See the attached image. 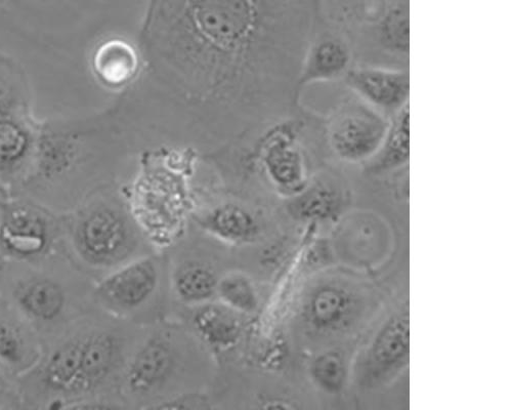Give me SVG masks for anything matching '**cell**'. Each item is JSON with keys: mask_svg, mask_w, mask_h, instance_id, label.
I'll list each match as a JSON object with an SVG mask.
<instances>
[{"mask_svg": "<svg viewBox=\"0 0 512 410\" xmlns=\"http://www.w3.org/2000/svg\"><path fill=\"white\" fill-rule=\"evenodd\" d=\"M287 199V212L295 220L325 222L343 212L348 193L337 176L323 172L310 180L302 192Z\"/></svg>", "mask_w": 512, "mask_h": 410, "instance_id": "cell-16", "label": "cell"}, {"mask_svg": "<svg viewBox=\"0 0 512 410\" xmlns=\"http://www.w3.org/2000/svg\"><path fill=\"white\" fill-rule=\"evenodd\" d=\"M179 366L177 346L167 336L147 340L123 368V386L136 396H146L162 388Z\"/></svg>", "mask_w": 512, "mask_h": 410, "instance_id": "cell-13", "label": "cell"}, {"mask_svg": "<svg viewBox=\"0 0 512 410\" xmlns=\"http://www.w3.org/2000/svg\"><path fill=\"white\" fill-rule=\"evenodd\" d=\"M157 409H207L211 408L206 396L198 393L183 394L152 406Z\"/></svg>", "mask_w": 512, "mask_h": 410, "instance_id": "cell-26", "label": "cell"}, {"mask_svg": "<svg viewBox=\"0 0 512 410\" xmlns=\"http://www.w3.org/2000/svg\"><path fill=\"white\" fill-rule=\"evenodd\" d=\"M157 0H147L146 11L144 18L148 17L156 5Z\"/></svg>", "mask_w": 512, "mask_h": 410, "instance_id": "cell-27", "label": "cell"}, {"mask_svg": "<svg viewBox=\"0 0 512 410\" xmlns=\"http://www.w3.org/2000/svg\"><path fill=\"white\" fill-rule=\"evenodd\" d=\"M93 313L46 345L36 363L18 378L22 410L67 409L75 401L85 331Z\"/></svg>", "mask_w": 512, "mask_h": 410, "instance_id": "cell-5", "label": "cell"}, {"mask_svg": "<svg viewBox=\"0 0 512 410\" xmlns=\"http://www.w3.org/2000/svg\"><path fill=\"white\" fill-rule=\"evenodd\" d=\"M410 160L409 104L390 117L386 137L362 167L370 176H386L408 170Z\"/></svg>", "mask_w": 512, "mask_h": 410, "instance_id": "cell-19", "label": "cell"}, {"mask_svg": "<svg viewBox=\"0 0 512 410\" xmlns=\"http://www.w3.org/2000/svg\"><path fill=\"white\" fill-rule=\"evenodd\" d=\"M410 320L408 307L392 315L384 323L363 360V382L370 386L388 382L409 364Z\"/></svg>", "mask_w": 512, "mask_h": 410, "instance_id": "cell-11", "label": "cell"}, {"mask_svg": "<svg viewBox=\"0 0 512 410\" xmlns=\"http://www.w3.org/2000/svg\"><path fill=\"white\" fill-rule=\"evenodd\" d=\"M219 279L211 266L192 261L178 267L173 276V286L183 303L200 306L216 297Z\"/></svg>", "mask_w": 512, "mask_h": 410, "instance_id": "cell-21", "label": "cell"}, {"mask_svg": "<svg viewBox=\"0 0 512 410\" xmlns=\"http://www.w3.org/2000/svg\"><path fill=\"white\" fill-rule=\"evenodd\" d=\"M44 346L29 324L0 298V364L19 378L40 357Z\"/></svg>", "mask_w": 512, "mask_h": 410, "instance_id": "cell-15", "label": "cell"}, {"mask_svg": "<svg viewBox=\"0 0 512 410\" xmlns=\"http://www.w3.org/2000/svg\"><path fill=\"white\" fill-rule=\"evenodd\" d=\"M220 303L247 316L260 309V297L252 280L241 272H231L220 277L217 295Z\"/></svg>", "mask_w": 512, "mask_h": 410, "instance_id": "cell-22", "label": "cell"}, {"mask_svg": "<svg viewBox=\"0 0 512 410\" xmlns=\"http://www.w3.org/2000/svg\"><path fill=\"white\" fill-rule=\"evenodd\" d=\"M347 374L345 355L338 350L320 353L310 365L312 381L318 388L329 394H336L343 390Z\"/></svg>", "mask_w": 512, "mask_h": 410, "instance_id": "cell-24", "label": "cell"}, {"mask_svg": "<svg viewBox=\"0 0 512 410\" xmlns=\"http://www.w3.org/2000/svg\"><path fill=\"white\" fill-rule=\"evenodd\" d=\"M159 283L160 268L156 259L136 258L97 280L92 300L101 313L125 316L148 304Z\"/></svg>", "mask_w": 512, "mask_h": 410, "instance_id": "cell-9", "label": "cell"}, {"mask_svg": "<svg viewBox=\"0 0 512 410\" xmlns=\"http://www.w3.org/2000/svg\"><path fill=\"white\" fill-rule=\"evenodd\" d=\"M312 115L297 110L256 131L227 150L238 153L242 166L255 169L286 198L310 182L308 137ZM226 151V150H225Z\"/></svg>", "mask_w": 512, "mask_h": 410, "instance_id": "cell-4", "label": "cell"}, {"mask_svg": "<svg viewBox=\"0 0 512 410\" xmlns=\"http://www.w3.org/2000/svg\"><path fill=\"white\" fill-rule=\"evenodd\" d=\"M0 410H22L18 378L0 364Z\"/></svg>", "mask_w": 512, "mask_h": 410, "instance_id": "cell-25", "label": "cell"}, {"mask_svg": "<svg viewBox=\"0 0 512 410\" xmlns=\"http://www.w3.org/2000/svg\"><path fill=\"white\" fill-rule=\"evenodd\" d=\"M312 0H157L142 72L125 91L132 128L211 156L296 110Z\"/></svg>", "mask_w": 512, "mask_h": 410, "instance_id": "cell-1", "label": "cell"}, {"mask_svg": "<svg viewBox=\"0 0 512 410\" xmlns=\"http://www.w3.org/2000/svg\"><path fill=\"white\" fill-rule=\"evenodd\" d=\"M193 322L200 338L212 349L226 351L239 341L243 315L220 304L199 306Z\"/></svg>", "mask_w": 512, "mask_h": 410, "instance_id": "cell-20", "label": "cell"}, {"mask_svg": "<svg viewBox=\"0 0 512 410\" xmlns=\"http://www.w3.org/2000/svg\"><path fill=\"white\" fill-rule=\"evenodd\" d=\"M92 65L96 77L103 86L126 91L139 78L143 58L139 47L121 38H111L97 48Z\"/></svg>", "mask_w": 512, "mask_h": 410, "instance_id": "cell-17", "label": "cell"}, {"mask_svg": "<svg viewBox=\"0 0 512 410\" xmlns=\"http://www.w3.org/2000/svg\"><path fill=\"white\" fill-rule=\"evenodd\" d=\"M354 59L353 46L345 33L314 31L298 76V89L344 79L354 66Z\"/></svg>", "mask_w": 512, "mask_h": 410, "instance_id": "cell-14", "label": "cell"}, {"mask_svg": "<svg viewBox=\"0 0 512 410\" xmlns=\"http://www.w3.org/2000/svg\"><path fill=\"white\" fill-rule=\"evenodd\" d=\"M344 80L351 92L388 117L409 104L408 69L354 65Z\"/></svg>", "mask_w": 512, "mask_h": 410, "instance_id": "cell-12", "label": "cell"}, {"mask_svg": "<svg viewBox=\"0 0 512 410\" xmlns=\"http://www.w3.org/2000/svg\"><path fill=\"white\" fill-rule=\"evenodd\" d=\"M28 139L14 121L0 119V180L12 183L22 167Z\"/></svg>", "mask_w": 512, "mask_h": 410, "instance_id": "cell-23", "label": "cell"}, {"mask_svg": "<svg viewBox=\"0 0 512 410\" xmlns=\"http://www.w3.org/2000/svg\"><path fill=\"white\" fill-rule=\"evenodd\" d=\"M363 310L356 287L341 279L322 280L306 295L301 318L307 331L317 336H336L351 330Z\"/></svg>", "mask_w": 512, "mask_h": 410, "instance_id": "cell-10", "label": "cell"}, {"mask_svg": "<svg viewBox=\"0 0 512 410\" xmlns=\"http://www.w3.org/2000/svg\"><path fill=\"white\" fill-rule=\"evenodd\" d=\"M198 224L213 237L238 245L254 242L262 231L258 216L237 201L215 205L199 217Z\"/></svg>", "mask_w": 512, "mask_h": 410, "instance_id": "cell-18", "label": "cell"}, {"mask_svg": "<svg viewBox=\"0 0 512 410\" xmlns=\"http://www.w3.org/2000/svg\"><path fill=\"white\" fill-rule=\"evenodd\" d=\"M389 125L390 117L351 92L323 121L325 143L337 160L364 164L376 153Z\"/></svg>", "mask_w": 512, "mask_h": 410, "instance_id": "cell-7", "label": "cell"}, {"mask_svg": "<svg viewBox=\"0 0 512 410\" xmlns=\"http://www.w3.org/2000/svg\"><path fill=\"white\" fill-rule=\"evenodd\" d=\"M94 283L67 253L37 264L3 262L0 268V298L29 324L44 347L94 312Z\"/></svg>", "mask_w": 512, "mask_h": 410, "instance_id": "cell-2", "label": "cell"}, {"mask_svg": "<svg viewBox=\"0 0 512 410\" xmlns=\"http://www.w3.org/2000/svg\"><path fill=\"white\" fill-rule=\"evenodd\" d=\"M124 345L120 335L94 312L85 331L78 395L67 409L87 400H112L107 394L124 368Z\"/></svg>", "mask_w": 512, "mask_h": 410, "instance_id": "cell-8", "label": "cell"}, {"mask_svg": "<svg viewBox=\"0 0 512 410\" xmlns=\"http://www.w3.org/2000/svg\"><path fill=\"white\" fill-rule=\"evenodd\" d=\"M2 266H3V261H2V259H0V268H2Z\"/></svg>", "mask_w": 512, "mask_h": 410, "instance_id": "cell-28", "label": "cell"}, {"mask_svg": "<svg viewBox=\"0 0 512 410\" xmlns=\"http://www.w3.org/2000/svg\"><path fill=\"white\" fill-rule=\"evenodd\" d=\"M64 215L34 199H0V259L37 264L67 253Z\"/></svg>", "mask_w": 512, "mask_h": 410, "instance_id": "cell-6", "label": "cell"}, {"mask_svg": "<svg viewBox=\"0 0 512 410\" xmlns=\"http://www.w3.org/2000/svg\"><path fill=\"white\" fill-rule=\"evenodd\" d=\"M65 249L74 264L95 282L136 258L140 238L122 202L98 196L64 215Z\"/></svg>", "mask_w": 512, "mask_h": 410, "instance_id": "cell-3", "label": "cell"}]
</instances>
